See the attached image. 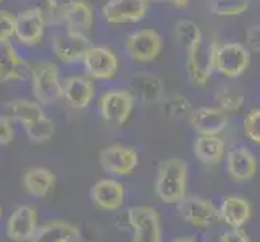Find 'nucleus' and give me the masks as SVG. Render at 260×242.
<instances>
[{"instance_id": "23", "label": "nucleus", "mask_w": 260, "mask_h": 242, "mask_svg": "<svg viewBox=\"0 0 260 242\" xmlns=\"http://www.w3.org/2000/svg\"><path fill=\"white\" fill-rule=\"evenodd\" d=\"M134 98H138L142 103L152 105L158 102L164 95L162 79L150 73H141L134 76L131 81V91Z\"/></svg>"}, {"instance_id": "4", "label": "nucleus", "mask_w": 260, "mask_h": 242, "mask_svg": "<svg viewBox=\"0 0 260 242\" xmlns=\"http://www.w3.org/2000/svg\"><path fill=\"white\" fill-rule=\"evenodd\" d=\"M128 223L134 231L133 242H162L160 215L155 209L142 205L128 210Z\"/></svg>"}, {"instance_id": "36", "label": "nucleus", "mask_w": 260, "mask_h": 242, "mask_svg": "<svg viewBox=\"0 0 260 242\" xmlns=\"http://www.w3.org/2000/svg\"><path fill=\"white\" fill-rule=\"evenodd\" d=\"M246 38H247V46L249 49H252L254 52L260 53V24L255 26H250L246 32Z\"/></svg>"}, {"instance_id": "11", "label": "nucleus", "mask_w": 260, "mask_h": 242, "mask_svg": "<svg viewBox=\"0 0 260 242\" xmlns=\"http://www.w3.org/2000/svg\"><path fill=\"white\" fill-rule=\"evenodd\" d=\"M39 228L38 210L31 205H21L12 212L7 221V236L15 242H29Z\"/></svg>"}, {"instance_id": "7", "label": "nucleus", "mask_w": 260, "mask_h": 242, "mask_svg": "<svg viewBox=\"0 0 260 242\" xmlns=\"http://www.w3.org/2000/svg\"><path fill=\"white\" fill-rule=\"evenodd\" d=\"M101 166L105 173L112 176H128L138 168V152L126 146H110L101 152Z\"/></svg>"}, {"instance_id": "27", "label": "nucleus", "mask_w": 260, "mask_h": 242, "mask_svg": "<svg viewBox=\"0 0 260 242\" xmlns=\"http://www.w3.org/2000/svg\"><path fill=\"white\" fill-rule=\"evenodd\" d=\"M175 36H176L178 44L186 52L192 50L196 46H199V44L204 41L201 28L192 20H187V18H184V20H179L176 23V26H175Z\"/></svg>"}, {"instance_id": "5", "label": "nucleus", "mask_w": 260, "mask_h": 242, "mask_svg": "<svg viewBox=\"0 0 260 242\" xmlns=\"http://www.w3.org/2000/svg\"><path fill=\"white\" fill-rule=\"evenodd\" d=\"M134 109V97L129 91H109L99 100V110L105 123L112 126H121L128 121Z\"/></svg>"}, {"instance_id": "1", "label": "nucleus", "mask_w": 260, "mask_h": 242, "mask_svg": "<svg viewBox=\"0 0 260 242\" xmlns=\"http://www.w3.org/2000/svg\"><path fill=\"white\" fill-rule=\"evenodd\" d=\"M155 195L164 203H179L187 191V163L181 158H168L158 166Z\"/></svg>"}, {"instance_id": "13", "label": "nucleus", "mask_w": 260, "mask_h": 242, "mask_svg": "<svg viewBox=\"0 0 260 242\" xmlns=\"http://www.w3.org/2000/svg\"><path fill=\"white\" fill-rule=\"evenodd\" d=\"M91 47L92 44L86 38V34L67 31L65 34H57L55 38H52L53 52H55L57 58L65 63H76V61L83 60L86 52Z\"/></svg>"}, {"instance_id": "32", "label": "nucleus", "mask_w": 260, "mask_h": 242, "mask_svg": "<svg viewBox=\"0 0 260 242\" xmlns=\"http://www.w3.org/2000/svg\"><path fill=\"white\" fill-rule=\"evenodd\" d=\"M244 132L254 144H260V109L250 110L244 118Z\"/></svg>"}, {"instance_id": "28", "label": "nucleus", "mask_w": 260, "mask_h": 242, "mask_svg": "<svg viewBox=\"0 0 260 242\" xmlns=\"http://www.w3.org/2000/svg\"><path fill=\"white\" fill-rule=\"evenodd\" d=\"M23 129L31 142L44 144V142L50 141L53 134H55V124H53V121L50 118L44 116L42 120L36 121L34 124H31V126H24Z\"/></svg>"}, {"instance_id": "14", "label": "nucleus", "mask_w": 260, "mask_h": 242, "mask_svg": "<svg viewBox=\"0 0 260 242\" xmlns=\"http://www.w3.org/2000/svg\"><path fill=\"white\" fill-rule=\"evenodd\" d=\"M61 23L70 32L86 34L94 23V7L87 0H70L61 5Z\"/></svg>"}, {"instance_id": "3", "label": "nucleus", "mask_w": 260, "mask_h": 242, "mask_svg": "<svg viewBox=\"0 0 260 242\" xmlns=\"http://www.w3.org/2000/svg\"><path fill=\"white\" fill-rule=\"evenodd\" d=\"M250 53L238 42L217 44L215 49V70L226 78H238L249 68Z\"/></svg>"}, {"instance_id": "31", "label": "nucleus", "mask_w": 260, "mask_h": 242, "mask_svg": "<svg viewBox=\"0 0 260 242\" xmlns=\"http://www.w3.org/2000/svg\"><path fill=\"white\" fill-rule=\"evenodd\" d=\"M31 7L39 10L44 18H46L47 24H63L61 23V5L57 0H26Z\"/></svg>"}, {"instance_id": "19", "label": "nucleus", "mask_w": 260, "mask_h": 242, "mask_svg": "<svg viewBox=\"0 0 260 242\" xmlns=\"http://www.w3.org/2000/svg\"><path fill=\"white\" fill-rule=\"evenodd\" d=\"M252 217V207L247 199L239 195H228L221 200L218 209V220L231 229H241Z\"/></svg>"}, {"instance_id": "38", "label": "nucleus", "mask_w": 260, "mask_h": 242, "mask_svg": "<svg viewBox=\"0 0 260 242\" xmlns=\"http://www.w3.org/2000/svg\"><path fill=\"white\" fill-rule=\"evenodd\" d=\"M170 4H173L175 7H186L187 4H189V0H168Z\"/></svg>"}, {"instance_id": "8", "label": "nucleus", "mask_w": 260, "mask_h": 242, "mask_svg": "<svg viewBox=\"0 0 260 242\" xmlns=\"http://www.w3.org/2000/svg\"><path fill=\"white\" fill-rule=\"evenodd\" d=\"M87 76L94 79H115L118 73V58L115 52L104 46H92L83 58Z\"/></svg>"}, {"instance_id": "18", "label": "nucleus", "mask_w": 260, "mask_h": 242, "mask_svg": "<svg viewBox=\"0 0 260 242\" xmlns=\"http://www.w3.org/2000/svg\"><path fill=\"white\" fill-rule=\"evenodd\" d=\"M226 171L236 183L250 181L257 173V160L247 147L233 149L226 154Z\"/></svg>"}, {"instance_id": "9", "label": "nucleus", "mask_w": 260, "mask_h": 242, "mask_svg": "<svg viewBox=\"0 0 260 242\" xmlns=\"http://www.w3.org/2000/svg\"><path fill=\"white\" fill-rule=\"evenodd\" d=\"M217 44L212 41L210 44H205L204 41L196 46L192 50L186 52L187 55V71L196 84H205L212 76V71L215 70V49Z\"/></svg>"}, {"instance_id": "35", "label": "nucleus", "mask_w": 260, "mask_h": 242, "mask_svg": "<svg viewBox=\"0 0 260 242\" xmlns=\"http://www.w3.org/2000/svg\"><path fill=\"white\" fill-rule=\"evenodd\" d=\"M15 137V131L10 118L0 115V146H8Z\"/></svg>"}, {"instance_id": "22", "label": "nucleus", "mask_w": 260, "mask_h": 242, "mask_svg": "<svg viewBox=\"0 0 260 242\" xmlns=\"http://www.w3.org/2000/svg\"><path fill=\"white\" fill-rule=\"evenodd\" d=\"M29 65L18 55L12 42L0 44V81L26 79Z\"/></svg>"}, {"instance_id": "30", "label": "nucleus", "mask_w": 260, "mask_h": 242, "mask_svg": "<svg viewBox=\"0 0 260 242\" xmlns=\"http://www.w3.org/2000/svg\"><path fill=\"white\" fill-rule=\"evenodd\" d=\"M249 7V0H210V10L217 16H238Z\"/></svg>"}, {"instance_id": "24", "label": "nucleus", "mask_w": 260, "mask_h": 242, "mask_svg": "<svg viewBox=\"0 0 260 242\" xmlns=\"http://www.w3.org/2000/svg\"><path fill=\"white\" fill-rule=\"evenodd\" d=\"M5 116L10 120H15L24 126H31L36 121L42 120L46 113L42 110V105L39 102L26 100V98H16L5 105Z\"/></svg>"}, {"instance_id": "25", "label": "nucleus", "mask_w": 260, "mask_h": 242, "mask_svg": "<svg viewBox=\"0 0 260 242\" xmlns=\"http://www.w3.org/2000/svg\"><path fill=\"white\" fill-rule=\"evenodd\" d=\"M194 155L204 165H218L226 157V146L218 136H199L194 142Z\"/></svg>"}, {"instance_id": "2", "label": "nucleus", "mask_w": 260, "mask_h": 242, "mask_svg": "<svg viewBox=\"0 0 260 242\" xmlns=\"http://www.w3.org/2000/svg\"><path fill=\"white\" fill-rule=\"evenodd\" d=\"M32 94L41 105H52L63 97L58 68L52 61H39L32 68Z\"/></svg>"}, {"instance_id": "39", "label": "nucleus", "mask_w": 260, "mask_h": 242, "mask_svg": "<svg viewBox=\"0 0 260 242\" xmlns=\"http://www.w3.org/2000/svg\"><path fill=\"white\" fill-rule=\"evenodd\" d=\"M173 242H197V240L192 239V237H179V239H176Z\"/></svg>"}, {"instance_id": "40", "label": "nucleus", "mask_w": 260, "mask_h": 242, "mask_svg": "<svg viewBox=\"0 0 260 242\" xmlns=\"http://www.w3.org/2000/svg\"><path fill=\"white\" fill-rule=\"evenodd\" d=\"M0 217H2V207H0Z\"/></svg>"}, {"instance_id": "12", "label": "nucleus", "mask_w": 260, "mask_h": 242, "mask_svg": "<svg viewBox=\"0 0 260 242\" xmlns=\"http://www.w3.org/2000/svg\"><path fill=\"white\" fill-rule=\"evenodd\" d=\"M147 15V0H109L102 7V16L110 24L141 21Z\"/></svg>"}, {"instance_id": "41", "label": "nucleus", "mask_w": 260, "mask_h": 242, "mask_svg": "<svg viewBox=\"0 0 260 242\" xmlns=\"http://www.w3.org/2000/svg\"><path fill=\"white\" fill-rule=\"evenodd\" d=\"M2 2H4V0H0V4H2Z\"/></svg>"}, {"instance_id": "34", "label": "nucleus", "mask_w": 260, "mask_h": 242, "mask_svg": "<svg viewBox=\"0 0 260 242\" xmlns=\"http://www.w3.org/2000/svg\"><path fill=\"white\" fill-rule=\"evenodd\" d=\"M167 105H168V115L175 116V118H179V116H184V115L189 116V113H191L189 103H187V100L181 95L173 97Z\"/></svg>"}, {"instance_id": "10", "label": "nucleus", "mask_w": 260, "mask_h": 242, "mask_svg": "<svg viewBox=\"0 0 260 242\" xmlns=\"http://www.w3.org/2000/svg\"><path fill=\"white\" fill-rule=\"evenodd\" d=\"M178 212L184 221L196 228H209L218 220V210L215 209V205L210 200L196 195H186L178 203Z\"/></svg>"}, {"instance_id": "17", "label": "nucleus", "mask_w": 260, "mask_h": 242, "mask_svg": "<svg viewBox=\"0 0 260 242\" xmlns=\"http://www.w3.org/2000/svg\"><path fill=\"white\" fill-rule=\"evenodd\" d=\"M189 124L201 136H218L228 124V113L212 107H201L191 110Z\"/></svg>"}, {"instance_id": "16", "label": "nucleus", "mask_w": 260, "mask_h": 242, "mask_svg": "<svg viewBox=\"0 0 260 242\" xmlns=\"http://www.w3.org/2000/svg\"><path fill=\"white\" fill-rule=\"evenodd\" d=\"M126 191L124 186L116 179H101L91 187V200L95 207L105 212H115L124 203Z\"/></svg>"}, {"instance_id": "33", "label": "nucleus", "mask_w": 260, "mask_h": 242, "mask_svg": "<svg viewBox=\"0 0 260 242\" xmlns=\"http://www.w3.org/2000/svg\"><path fill=\"white\" fill-rule=\"evenodd\" d=\"M16 16L7 10H0V44L10 42L15 36Z\"/></svg>"}, {"instance_id": "20", "label": "nucleus", "mask_w": 260, "mask_h": 242, "mask_svg": "<svg viewBox=\"0 0 260 242\" xmlns=\"http://www.w3.org/2000/svg\"><path fill=\"white\" fill-rule=\"evenodd\" d=\"M95 87L91 79L84 76H70L63 83V98L71 109L81 110L91 105Z\"/></svg>"}, {"instance_id": "37", "label": "nucleus", "mask_w": 260, "mask_h": 242, "mask_svg": "<svg viewBox=\"0 0 260 242\" xmlns=\"http://www.w3.org/2000/svg\"><path fill=\"white\" fill-rule=\"evenodd\" d=\"M218 242H249V237L243 229H230L218 237Z\"/></svg>"}, {"instance_id": "21", "label": "nucleus", "mask_w": 260, "mask_h": 242, "mask_svg": "<svg viewBox=\"0 0 260 242\" xmlns=\"http://www.w3.org/2000/svg\"><path fill=\"white\" fill-rule=\"evenodd\" d=\"M79 228L63 220H52L41 225L29 242H79Z\"/></svg>"}, {"instance_id": "26", "label": "nucleus", "mask_w": 260, "mask_h": 242, "mask_svg": "<svg viewBox=\"0 0 260 242\" xmlns=\"http://www.w3.org/2000/svg\"><path fill=\"white\" fill-rule=\"evenodd\" d=\"M55 186V175L49 168L34 166L23 175V187L29 195L46 197Z\"/></svg>"}, {"instance_id": "29", "label": "nucleus", "mask_w": 260, "mask_h": 242, "mask_svg": "<svg viewBox=\"0 0 260 242\" xmlns=\"http://www.w3.org/2000/svg\"><path fill=\"white\" fill-rule=\"evenodd\" d=\"M217 102H218V109L223 110L225 113H236L243 109L244 97H243V94L235 91V89L225 86L217 94Z\"/></svg>"}, {"instance_id": "15", "label": "nucleus", "mask_w": 260, "mask_h": 242, "mask_svg": "<svg viewBox=\"0 0 260 242\" xmlns=\"http://www.w3.org/2000/svg\"><path fill=\"white\" fill-rule=\"evenodd\" d=\"M46 24H47L46 18H44V15L39 10L28 8V10H23L16 16L15 36L24 46H36L44 38Z\"/></svg>"}, {"instance_id": "6", "label": "nucleus", "mask_w": 260, "mask_h": 242, "mask_svg": "<svg viewBox=\"0 0 260 242\" xmlns=\"http://www.w3.org/2000/svg\"><path fill=\"white\" fill-rule=\"evenodd\" d=\"M162 36L154 29H139L128 36L124 47L128 55L138 63H149L155 60L162 52Z\"/></svg>"}]
</instances>
